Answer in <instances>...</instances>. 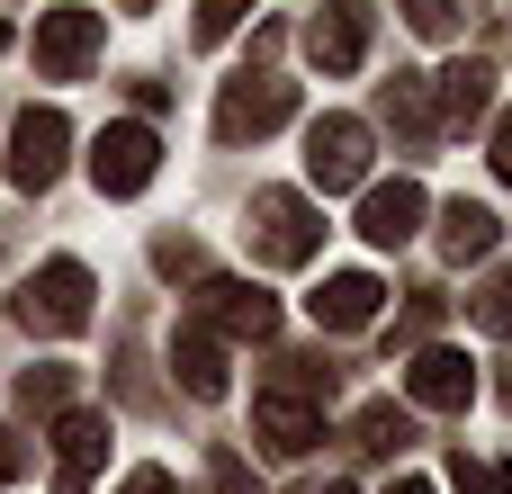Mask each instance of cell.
<instances>
[{
  "mask_svg": "<svg viewBox=\"0 0 512 494\" xmlns=\"http://www.w3.org/2000/svg\"><path fill=\"white\" fill-rule=\"evenodd\" d=\"M504 405H512V378H504Z\"/></svg>",
  "mask_w": 512,
  "mask_h": 494,
  "instance_id": "obj_31",
  "label": "cell"
},
{
  "mask_svg": "<svg viewBox=\"0 0 512 494\" xmlns=\"http://www.w3.org/2000/svg\"><path fill=\"white\" fill-rule=\"evenodd\" d=\"M486 99H495V72H486V63H450V72H441V126L486 117Z\"/></svg>",
  "mask_w": 512,
  "mask_h": 494,
  "instance_id": "obj_18",
  "label": "cell"
},
{
  "mask_svg": "<svg viewBox=\"0 0 512 494\" xmlns=\"http://www.w3.org/2000/svg\"><path fill=\"white\" fill-rule=\"evenodd\" d=\"M288 117H297V81H270V72H234L225 99H216V135H225V144L270 135V126H288Z\"/></svg>",
  "mask_w": 512,
  "mask_h": 494,
  "instance_id": "obj_4",
  "label": "cell"
},
{
  "mask_svg": "<svg viewBox=\"0 0 512 494\" xmlns=\"http://www.w3.org/2000/svg\"><path fill=\"white\" fill-rule=\"evenodd\" d=\"M324 494H351V486H324Z\"/></svg>",
  "mask_w": 512,
  "mask_h": 494,
  "instance_id": "obj_32",
  "label": "cell"
},
{
  "mask_svg": "<svg viewBox=\"0 0 512 494\" xmlns=\"http://www.w3.org/2000/svg\"><path fill=\"white\" fill-rule=\"evenodd\" d=\"M405 396H414L423 414H468V396H477V369H468V351H414V369H405Z\"/></svg>",
  "mask_w": 512,
  "mask_h": 494,
  "instance_id": "obj_9",
  "label": "cell"
},
{
  "mask_svg": "<svg viewBox=\"0 0 512 494\" xmlns=\"http://www.w3.org/2000/svg\"><path fill=\"white\" fill-rule=\"evenodd\" d=\"M126 9H153V0H126Z\"/></svg>",
  "mask_w": 512,
  "mask_h": 494,
  "instance_id": "obj_30",
  "label": "cell"
},
{
  "mask_svg": "<svg viewBox=\"0 0 512 494\" xmlns=\"http://www.w3.org/2000/svg\"><path fill=\"white\" fill-rule=\"evenodd\" d=\"M99 459H108V423L99 414H63L54 423V494H90Z\"/></svg>",
  "mask_w": 512,
  "mask_h": 494,
  "instance_id": "obj_12",
  "label": "cell"
},
{
  "mask_svg": "<svg viewBox=\"0 0 512 494\" xmlns=\"http://www.w3.org/2000/svg\"><path fill=\"white\" fill-rule=\"evenodd\" d=\"M414 441V414H396V405H360L351 414V450H369V459H396Z\"/></svg>",
  "mask_w": 512,
  "mask_h": 494,
  "instance_id": "obj_19",
  "label": "cell"
},
{
  "mask_svg": "<svg viewBox=\"0 0 512 494\" xmlns=\"http://www.w3.org/2000/svg\"><path fill=\"white\" fill-rule=\"evenodd\" d=\"M405 18H414L423 36H450V27H459V0H405Z\"/></svg>",
  "mask_w": 512,
  "mask_h": 494,
  "instance_id": "obj_25",
  "label": "cell"
},
{
  "mask_svg": "<svg viewBox=\"0 0 512 494\" xmlns=\"http://www.w3.org/2000/svg\"><path fill=\"white\" fill-rule=\"evenodd\" d=\"M450 477H459V494H512L504 468H486V459H468V450H459V468H450Z\"/></svg>",
  "mask_w": 512,
  "mask_h": 494,
  "instance_id": "obj_24",
  "label": "cell"
},
{
  "mask_svg": "<svg viewBox=\"0 0 512 494\" xmlns=\"http://www.w3.org/2000/svg\"><path fill=\"white\" fill-rule=\"evenodd\" d=\"M252 432H261L279 459H306V450L324 441V414H315L306 396H288V387H261V405H252Z\"/></svg>",
  "mask_w": 512,
  "mask_h": 494,
  "instance_id": "obj_11",
  "label": "cell"
},
{
  "mask_svg": "<svg viewBox=\"0 0 512 494\" xmlns=\"http://www.w3.org/2000/svg\"><path fill=\"white\" fill-rule=\"evenodd\" d=\"M63 396H72V378H63V369H27V378H18V405H27V414H54Z\"/></svg>",
  "mask_w": 512,
  "mask_h": 494,
  "instance_id": "obj_20",
  "label": "cell"
},
{
  "mask_svg": "<svg viewBox=\"0 0 512 494\" xmlns=\"http://www.w3.org/2000/svg\"><path fill=\"white\" fill-rule=\"evenodd\" d=\"M378 108H387V126H405L414 144H432V135H441V117H432V81H423V72H396Z\"/></svg>",
  "mask_w": 512,
  "mask_h": 494,
  "instance_id": "obj_17",
  "label": "cell"
},
{
  "mask_svg": "<svg viewBox=\"0 0 512 494\" xmlns=\"http://www.w3.org/2000/svg\"><path fill=\"white\" fill-rule=\"evenodd\" d=\"M243 234H252V252H261L270 270H297V261H315V243H324V225H315V207H306L297 189H252Z\"/></svg>",
  "mask_w": 512,
  "mask_h": 494,
  "instance_id": "obj_1",
  "label": "cell"
},
{
  "mask_svg": "<svg viewBox=\"0 0 512 494\" xmlns=\"http://www.w3.org/2000/svg\"><path fill=\"white\" fill-rule=\"evenodd\" d=\"M423 207H432V198H423L414 180H378V189L360 198V234H369L378 252H396V243L423 234Z\"/></svg>",
  "mask_w": 512,
  "mask_h": 494,
  "instance_id": "obj_10",
  "label": "cell"
},
{
  "mask_svg": "<svg viewBox=\"0 0 512 494\" xmlns=\"http://www.w3.org/2000/svg\"><path fill=\"white\" fill-rule=\"evenodd\" d=\"M495 234H504L495 207H477V198H450V207H441V252H450V261H486Z\"/></svg>",
  "mask_w": 512,
  "mask_h": 494,
  "instance_id": "obj_16",
  "label": "cell"
},
{
  "mask_svg": "<svg viewBox=\"0 0 512 494\" xmlns=\"http://www.w3.org/2000/svg\"><path fill=\"white\" fill-rule=\"evenodd\" d=\"M189 324H207L216 342H270L279 333V297L252 288V279H207L198 306H189Z\"/></svg>",
  "mask_w": 512,
  "mask_h": 494,
  "instance_id": "obj_2",
  "label": "cell"
},
{
  "mask_svg": "<svg viewBox=\"0 0 512 494\" xmlns=\"http://www.w3.org/2000/svg\"><path fill=\"white\" fill-rule=\"evenodd\" d=\"M171 369H180L189 396H207V405L225 396V342H216L207 324H180V333H171Z\"/></svg>",
  "mask_w": 512,
  "mask_h": 494,
  "instance_id": "obj_15",
  "label": "cell"
},
{
  "mask_svg": "<svg viewBox=\"0 0 512 494\" xmlns=\"http://www.w3.org/2000/svg\"><path fill=\"white\" fill-rule=\"evenodd\" d=\"M18 468H27V450H18V441L0 432V477H18Z\"/></svg>",
  "mask_w": 512,
  "mask_h": 494,
  "instance_id": "obj_28",
  "label": "cell"
},
{
  "mask_svg": "<svg viewBox=\"0 0 512 494\" xmlns=\"http://www.w3.org/2000/svg\"><path fill=\"white\" fill-rule=\"evenodd\" d=\"M126 494H180V486H171L162 468H135V477H126Z\"/></svg>",
  "mask_w": 512,
  "mask_h": 494,
  "instance_id": "obj_26",
  "label": "cell"
},
{
  "mask_svg": "<svg viewBox=\"0 0 512 494\" xmlns=\"http://www.w3.org/2000/svg\"><path fill=\"white\" fill-rule=\"evenodd\" d=\"M495 171H504V180H512V117H504V126H495Z\"/></svg>",
  "mask_w": 512,
  "mask_h": 494,
  "instance_id": "obj_27",
  "label": "cell"
},
{
  "mask_svg": "<svg viewBox=\"0 0 512 494\" xmlns=\"http://www.w3.org/2000/svg\"><path fill=\"white\" fill-rule=\"evenodd\" d=\"M99 36H108L99 9H45V18H36V72H45V81H81L90 54H99Z\"/></svg>",
  "mask_w": 512,
  "mask_h": 494,
  "instance_id": "obj_7",
  "label": "cell"
},
{
  "mask_svg": "<svg viewBox=\"0 0 512 494\" xmlns=\"http://www.w3.org/2000/svg\"><path fill=\"white\" fill-rule=\"evenodd\" d=\"M306 306H315V324H324V333H360V324H378L387 288H378L369 270H333V279H324V288H315Z\"/></svg>",
  "mask_w": 512,
  "mask_h": 494,
  "instance_id": "obj_13",
  "label": "cell"
},
{
  "mask_svg": "<svg viewBox=\"0 0 512 494\" xmlns=\"http://www.w3.org/2000/svg\"><path fill=\"white\" fill-rule=\"evenodd\" d=\"M477 324H486V333H512V270H495V279L477 288Z\"/></svg>",
  "mask_w": 512,
  "mask_h": 494,
  "instance_id": "obj_21",
  "label": "cell"
},
{
  "mask_svg": "<svg viewBox=\"0 0 512 494\" xmlns=\"http://www.w3.org/2000/svg\"><path fill=\"white\" fill-rule=\"evenodd\" d=\"M0 45H9V27H0Z\"/></svg>",
  "mask_w": 512,
  "mask_h": 494,
  "instance_id": "obj_33",
  "label": "cell"
},
{
  "mask_svg": "<svg viewBox=\"0 0 512 494\" xmlns=\"http://www.w3.org/2000/svg\"><path fill=\"white\" fill-rule=\"evenodd\" d=\"M153 270H162V279H198V243H189V234H162V243H153Z\"/></svg>",
  "mask_w": 512,
  "mask_h": 494,
  "instance_id": "obj_22",
  "label": "cell"
},
{
  "mask_svg": "<svg viewBox=\"0 0 512 494\" xmlns=\"http://www.w3.org/2000/svg\"><path fill=\"white\" fill-rule=\"evenodd\" d=\"M306 180L315 189H360L369 180V126L360 117H315L306 126Z\"/></svg>",
  "mask_w": 512,
  "mask_h": 494,
  "instance_id": "obj_8",
  "label": "cell"
},
{
  "mask_svg": "<svg viewBox=\"0 0 512 494\" xmlns=\"http://www.w3.org/2000/svg\"><path fill=\"white\" fill-rule=\"evenodd\" d=\"M18 324L27 333H81L90 324V270L81 261H45L27 279V297H18Z\"/></svg>",
  "mask_w": 512,
  "mask_h": 494,
  "instance_id": "obj_5",
  "label": "cell"
},
{
  "mask_svg": "<svg viewBox=\"0 0 512 494\" xmlns=\"http://www.w3.org/2000/svg\"><path fill=\"white\" fill-rule=\"evenodd\" d=\"M387 494H432V486H423V477H396V486H387Z\"/></svg>",
  "mask_w": 512,
  "mask_h": 494,
  "instance_id": "obj_29",
  "label": "cell"
},
{
  "mask_svg": "<svg viewBox=\"0 0 512 494\" xmlns=\"http://www.w3.org/2000/svg\"><path fill=\"white\" fill-rule=\"evenodd\" d=\"M243 9H252V0H198V45L234 36V27H243Z\"/></svg>",
  "mask_w": 512,
  "mask_h": 494,
  "instance_id": "obj_23",
  "label": "cell"
},
{
  "mask_svg": "<svg viewBox=\"0 0 512 494\" xmlns=\"http://www.w3.org/2000/svg\"><path fill=\"white\" fill-rule=\"evenodd\" d=\"M63 153H72V117L63 108H27L9 126V180L18 189H54L63 180Z\"/></svg>",
  "mask_w": 512,
  "mask_h": 494,
  "instance_id": "obj_6",
  "label": "cell"
},
{
  "mask_svg": "<svg viewBox=\"0 0 512 494\" xmlns=\"http://www.w3.org/2000/svg\"><path fill=\"white\" fill-rule=\"evenodd\" d=\"M153 171H162V144H153V126H99L90 135V180H99V198H135V189H153Z\"/></svg>",
  "mask_w": 512,
  "mask_h": 494,
  "instance_id": "obj_3",
  "label": "cell"
},
{
  "mask_svg": "<svg viewBox=\"0 0 512 494\" xmlns=\"http://www.w3.org/2000/svg\"><path fill=\"white\" fill-rule=\"evenodd\" d=\"M306 54H315L324 72H360V54H369V9H360V0H333V9L306 27Z\"/></svg>",
  "mask_w": 512,
  "mask_h": 494,
  "instance_id": "obj_14",
  "label": "cell"
}]
</instances>
